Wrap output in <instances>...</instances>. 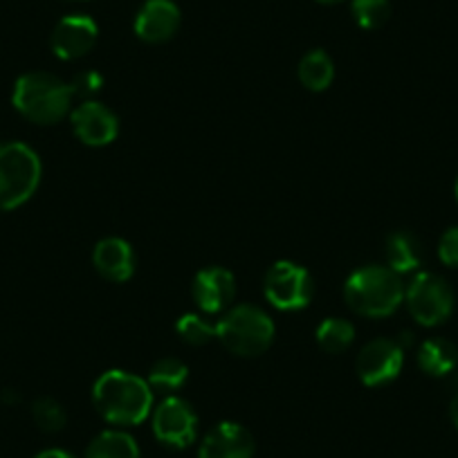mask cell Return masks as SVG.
Returning a JSON list of instances; mask_svg holds the SVG:
<instances>
[{
    "label": "cell",
    "instance_id": "1",
    "mask_svg": "<svg viewBox=\"0 0 458 458\" xmlns=\"http://www.w3.org/2000/svg\"><path fill=\"white\" fill-rule=\"evenodd\" d=\"M92 404L106 422L133 427L153 413V389L147 380L129 371H106L92 386Z\"/></svg>",
    "mask_w": 458,
    "mask_h": 458
},
{
    "label": "cell",
    "instance_id": "2",
    "mask_svg": "<svg viewBox=\"0 0 458 458\" xmlns=\"http://www.w3.org/2000/svg\"><path fill=\"white\" fill-rule=\"evenodd\" d=\"M404 288L403 276L389 266H364L346 279L344 299L355 315L382 319L403 306Z\"/></svg>",
    "mask_w": 458,
    "mask_h": 458
},
{
    "label": "cell",
    "instance_id": "3",
    "mask_svg": "<svg viewBox=\"0 0 458 458\" xmlns=\"http://www.w3.org/2000/svg\"><path fill=\"white\" fill-rule=\"evenodd\" d=\"M12 104L32 124L52 126L72 113L74 92L56 74L28 72L16 81Z\"/></svg>",
    "mask_w": 458,
    "mask_h": 458
},
{
    "label": "cell",
    "instance_id": "4",
    "mask_svg": "<svg viewBox=\"0 0 458 458\" xmlns=\"http://www.w3.org/2000/svg\"><path fill=\"white\" fill-rule=\"evenodd\" d=\"M275 321L252 303L232 306L216 321V339L239 358H259L275 342Z\"/></svg>",
    "mask_w": 458,
    "mask_h": 458
},
{
    "label": "cell",
    "instance_id": "5",
    "mask_svg": "<svg viewBox=\"0 0 458 458\" xmlns=\"http://www.w3.org/2000/svg\"><path fill=\"white\" fill-rule=\"evenodd\" d=\"M43 166L37 151L23 142L0 144V211L25 205L41 184Z\"/></svg>",
    "mask_w": 458,
    "mask_h": 458
},
{
    "label": "cell",
    "instance_id": "6",
    "mask_svg": "<svg viewBox=\"0 0 458 458\" xmlns=\"http://www.w3.org/2000/svg\"><path fill=\"white\" fill-rule=\"evenodd\" d=\"M404 303L416 324L436 328L452 317L456 297L447 281L434 272H418L404 288Z\"/></svg>",
    "mask_w": 458,
    "mask_h": 458
},
{
    "label": "cell",
    "instance_id": "7",
    "mask_svg": "<svg viewBox=\"0 0 458 458\" xmlns=\"http://www.w3.org/2000/svg\"><path fill=\"white\" fill-rule=\"evenodd\" d=\"M263 293L270 306L281 312H297L310 306L315 297V279L294 261H279L267 270Z\"/></svg>",
    "mask_w": 458,
    "mask_h": 458
},
{
    "label": "cell",
    "instance_id": "8",
    "mask_svg": "<svg viewBox=\"0 0 458 458\" xmlns=\"http://www.w3.org/2000/svg\"><path fill=\"white\" fill-rule=\"evenodd\" d=\"M153 434L171 449H187L198 436V413L191 404L178 395H166L153 407Z\"/></svg>",
    "mask_w": 458,
    "mask_h": 458
},
{
    "label": "cell",
    "instance_id": "9",
    "mask_svg": "<svg viewBox=\"0 0 458 458\" xmlns=\"http://www.w3.org/2000/svg\"><path fill=\"white\" fill-rule=\"evenodd\" d=\"M404 367V349L398 339L377 337L364 344L355 360L358 377L367 386H385L400 376Z\"/></svg>",
    "mask_w": 458,
    "mask_h": 458
},
{
    "label": "cell",
    "instance_id": "10",
    "mask_svg": "<svg viewBox=\"0 0 458 458\" xmlns=\"http://www.w3.org/2000/svg\"><path fill=\"white\" fill-rule=\"evenodd\" d=\"M74 135L86 147H108L120 135V120L106 104L97 99L81 101L70 113Z\"/></svg>",
    "mask_w": 458,
    "mask_h": 458
},
{
    "label": "cell",
    "instance_id": "11",
    "mask_svg": "<svg viewBox=\"0 0 458 458\" xmlns=\"http://www.w3.org/2000/svg\"><path fill=\"white\" fill-rule=\"evenodd\" d=\"M193 301L205 315H218L232 308L236 297V279L229 270L220 266H209L200 270L191 285Z\"/></svg>",
    "mask_w": 458,
    "mask_h": 458
},
{
    "label": "cell",
    "instance_id": "12",
    "mask_svg": "<svg viewBox=\"0 0 458 458\" xmlns=\"http://www.w3.org/2000/svg\"><path fill=\"white\" fill-rule=\"evenodd\" d=\"M99 30L90 16L70 14L56 23L50 46L61 61H77L95 47Z\"/></svg>",
    "mask_w": 458,
    "mask_h": 458
},
{
    "label": "cell",
    "instance_id": "13",
    "mask_svg": "<svg viewBox=\"0 0 458 458\" xmlns=\"http://www.w3.org/2000/svg\"><path fill=\"white\" fill-rule=\"evenodd\" d=\"M254 438L239 422H218L202 438L198 458H254Z\"/></svg>",
    "mask_w": 458,
    "mask_h": 458
},
{
    "label": "cell",
    "instance_id": "14",
    "mask_svg": "<svg viewBox=\"0 0 458 458\" xmlns=\"http://www.w3.org/2000/svg\"><path fill=\"white\" fill-rule=\"evenodd\" d=\"M180 10L174 0H147L135 16V34L144 43H165L178 32Z\"/></svg>",
    "mask_w": 458,
    "mask_h": 458
},
{
    "label": "cell",
    "instance_id": "15",
    "mask_svg": "<svg viewBox=\"0 0 458 458\" xmlns=\"http://www.w3.org/2000/svg\"><path fill=\"white\" fill-rule=\"evenodd\" d=\"M95 270L113 284H124L135 275V252L129 241L110 236L99 241L92 252Z\"/></svg>",
    "mask_w": 458,
    "mask_h": 458
},
{
    "label": "cell",
    "instance_id": "16",
    "mask_svg": "<svg viewBox=\"0 0 458 458\" xmlns=\"http://www.w3.org/2000/svg\"><path fill=\"white\" fill-rule=\"evenodd\" d=\"M385 257H386V266L403 276V275H409V272H416L418 267L422 266L425 252H422L420 239H418L413 232H409V229H400V232H394V234L386 236Z\"/></svg>",
    "mask_w": 458,
    "mask_h": 458
},
{
    "label": "cell",
    "instance_id": "17",
    "mask_svg": "<svg viewBox=\"0 0 458 458\" xmlns=\"http://www.w3.org/2000/svg\"><path fill=\"white\" fill-rule=\"evenodd\" d=\"M418 367L429 377H447L458 367V346L445 337L425 339L418 349Z\"/></svg>",
    "mask_w": 458,
    "mask_h": 458
},
{
    "label": "cell",
    "instance_id": "18",
    "mask_svg": "<svg viewBox=\"0 0 458 458\" xmlns=\"http://www.w3.org/2000/svg\"><path fill=\"white\" fill-rule=\"evenodd\" d=\"M86 458H142V454L133 436L122 429H108L90 440Z\"/></svg>",
    "mask_w": 458,
    "mask_h": 458
},
{
    "label": "cell",
    "instance_id": "19",
    "mask_svg": "<svg viewBox=\"0 0 458 458\" xmlns=\"http://www.w3.org/2000/svg\"><path fill=\"white\" fill-rule=\"evenodd\" d=\"M299 81L310 92L328 90L335 79V64L328 52L310 50L299 61Z\"/></svg>",
    "mask_w": 458,
    "mask_h": 458
},
{
    "label": "cell",
    "instance_id": "20",
    "mask_svg": "<svg viewBox=\"0 0 458 458\" xmlns=\"http://www.w3.org/2000/svg\"><path fill=\"white\" fill-rule=\"evenodd\" d=\"M315 335L321 351L337 355L349 351L351 344L355 342V326L349 319H342V317H328V319L317 326Z\"/></svg>",
    "mask_w": 458,
    "mask_h": 458
},
{
    "label": "cell",
    "instance_id": "21",
    "mask_svg": "<svg viewBox=\"0 0 458 458\" xmlns=\"http://www.w3.org/2000/svg\"><path fill=\"white\" fill-rule=\"evenodd\" d=\"M189 380V369L182 360L178 358H162L148 371L147 382L151 385L153 391H162V394H175L182 389Z\"/></svg>",
    "mask_w": 458,
    "mask_h": 458
},
{
    "label": "cell",
    "instance_id": "22",
    "mask_svg": "<svg viewBox=\"0 0 458 458\" xmlns=\"http://www.w3.org/2000/svg\"><path fill=\"white\" fill-rule=\"evenodd\" d=\"M32 420L46 434H56L68 422V413H65L64 404L55 398H38L32 404Z\"/></svg>",
    "mask_w": 458,
    "mask_h": 458
},
{
    "label": "cell",
    "instance_id": "23",
    "mask_svg": "<svg viewBox=\"0 0 458 458\" xmlns=\"http://www.w3.org/2000/svg\"><path fill=\"white\" fill-rule=\"evenodd\" d=\"M175 330H178L180 339L189 346H205L211 339H216V324H209L205 317L193 315V312L180 317Z\"/></svg>",
    "mask_w": 458,
    "mask_h": 458
},
{
    "label": "cell",
    "instance_id": "24",
    "mask_svg": "<svg viewBox=\"0 0 458 458\" xmlns=\"http://www.w3.org/2000/svg\"><path fill=\"white\" fill-rule=\"evenodd\" d=\"M351 12H353V19L358 21L360 28L377 30L389 21L391 3L389 0H353Z\"/></svg>",
    "mask_w": 458,
    "mask_h": 458
},
{
    "label": "cell",
    "instance_id": "25",
    "mask_svg": "<svg viewBox=\"0 0 458 458\" xmlns=\"http://www.w3.org/2000/svg\"><path fill=\"white\" fill-rule=\"evenodd\" d=\"M70 86H72L74 99L88 101L104 88V77L97 70H83V72H79L74 77V81Z\"/></svg>",
    "mask_w": 458,
    "mask_h": 458
},
{
    "label": "cell",
    "instance_id": "26",
    "mask_svg": "<svg viewBox=\"0 0 458 458\" xmlns=\"http://www.w3.org/2000/svg\"><path fill=\"white\" fill-rule=\"evenodd\" d=\"M438 259L447 267H458V225L449 227L438 243Z\"/></svg>",
    "mask_w": 458,
    "mask_h": 458
},
{
    "label": "cell",
    "instance_id": "27",
    "mask_svg": "<svg viewBox=\"0 0 458 458\" xmlns=\"http://www.w3.org/2000/svg\"><path fill=\"white\" fill-rule=\"evenodd\" d=\"M34 458H74L72 454L64 452V449H46V452L37 454Z\"/></svg>",
    "mask_w": 458,
    "mask_h": 458
},
{
    "label": "cell",
    "instance_id": "28",
    "mask_svg": "<svg viewBox=\"0 0 458 458\" xmlns=\"http://www.w3.org/2000/svg\"><path fill=\"white\" fill-rule=\"evenodd\" d=\"M449 416H452L454 427L458 429V391H456V395L452 398V403H449Z\"/></svg>",
    "mask_w": 458,
    "mask_h": 458
},
{
    "label": "cell",
    "instance_id": "29",
    "mask_svg": "<svg viewBox=\"0 0 458 458\" xmlns=\"http://www.w3.org/2000/svg\"><path fill=\"white\" fill-rule=\"evenodd\" d=\"M317 3H326V5H333V3H339V0H317Z\"/></svg>",
    "mask_w": 458,
    "mask_h": 458
},
{
    "label": "cell",
    "instance_id": "30",
    "mask_svg": "<svg viewBox=\"0 0 458 458\" xmlns=\"http://www.w3.org/2000/svg\"><path fill=\"white\" fill-rule=\"evenodd\" d=\"M454 193H456V200H458V178H456V184H454Z\"/></svg>",
    "mask_w": 458,
    "mask_h": 458
}]
</instances>
